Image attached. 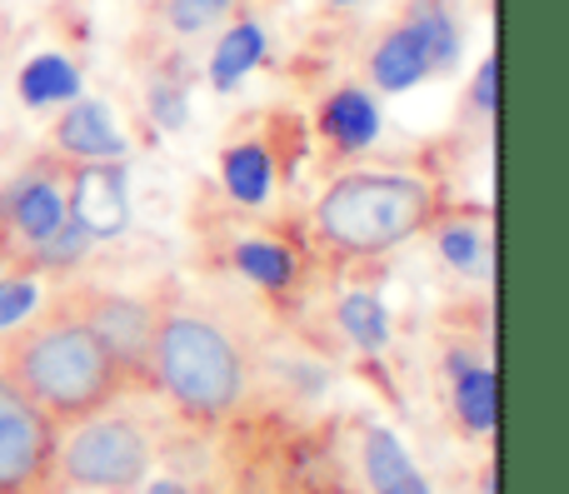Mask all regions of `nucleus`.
Masks as SVG:
<instances>
[{"label":"nucleus","instance_id":"nucleus-16","mask_svg":"<svg viewBox=\"0 0 569 494\" xmlns=\"http://www.w3.org/2000/svg\"><path fill=\"white\" fill-rule=\"evenodd\" d=\"M260 60H266V30H260V20H236L216 40V50H210V85L236 90Z\"/></svg>","mask_w":569,"mask_h":494},{"label":"nucleus","instance_id":"nucleus-10","mask_svg":"<svg viewBox=\"0 0 569 494\" xmlns=\"http://www.w3.org/2000/svg\"><path fill=\"white\" fill-rule=\"evenodd\" d=\"M320 135L340 155H360L380 140V100L365 85H340L320 100Z\"/></svg>","mask_w":569,"mask_h":494},{"label":"nucleus","instance_id":"nucleus-17","mask_svg":"<svg viewBox=\"0 0 569 494\" xmlns=\"http://www.w3.org/2000/svg\"><path fill=\"white\" fill-rule=\"evenodd\" d=\"M76 95H80V70L70 65L66 56H56V50L36 56L26 70H20V100H26L30 110L66 105V100H76Z\"/></svg>","mask_w":569,"mask_h":494},{"label":"nucleus","instance_id":"nucleus-11","mask_svg":"<svg viewBox=\"0 0 569 494\" xmlns=\"http://www.w3.org/2000/svg\"><path fill=\"white\" fill-rule=\"evenodd\" d=\"M430 75H435L430 56H425V46L415 40V30L405 26V20H400V26H390L380 40H375V50H370L375 90H385V95H405V90L425 85Z\"/></svg>","mask_w":569,"mask_h":494},{"label":"nucleus","instance_id":"nucleus-12","mask_svg":"<svg viewBox=\"0 0 569 494\" xmlns=\"http://www.w3.org/2000/svg\"><path fill=\"white\" fill-rule=\"evenodd\" d=\"M450 385H455V415H460V425L470 430V435H495V425H500V385H495V370L455 355Z\"/></svg>","mask_w":569,"mask_h":494},{"label":"nucleus","instance_id":"nucleus-21","mask_svg":"<svg viewBox=\"0 0 569 494\" xmlns=\"http://www.w3.org/2000/svg\"><path fill=\"white\" fill-rule=\"evenodd\" d=\"M90 245H96V240H90L86 230H80L76 220L66 215V225H60L56 235H50L46 245H40L36 255L26 260V270H70V265H80V260H86Z\"/></svg>","mask_w":569,"mask_h":494},{"label":"nucleus","instance_id":"nucleus-13","mask_svg":"<svg viewBox=\"0 0 569 494\" xmlns=\"http://www.w3.org/2000/svg\"><path fill=\"white\" fill-rule=\"evenodd\" d=\"M220 180H226V195L236 205H266L270 190H276V155H270L266 140H240L220 155Z\"/></svg>","mask_w":569,"mask_h":494},{"label":"nucleus","instance_id":"nucleus-14","mask_svg":"<svg viewBox=\"0 0 569 494\" xmlns=\"http://www.w3.org/2000/svg\"><path fill=\"white\" fill-rule=\"evenodd\" d=\"M365 480H370L375 494H430L415 460L405 455V445L380 425L365 430Z\"/></svg>","mask_w":569,"mask_h":494},{"label":"nucleus","instance_id":"nucleus-22","mask_svg":"<svg viewBox=\"0 0 569 494\" xmlns=\"http://www.w3.org/2000/svg\"><path fill=\"white\" fill-rule=\"evenodd\" d=\"M230 6H236V0H166V16L180 36H200V30L220 26V20L230 16Z\"/></svg>","mask_w":569,"mask_h":494},{"label":"nucleus","instance_id":"nucleus-3","mask_svg":"<svg viewBox=\"0 0 569 494\" xmlns=\"http://www.w3.org/2000/svg\"><path fill=\"white\" fill-rule=\"evenodd\" d=\"M150 385H160L190 420L236 415L246 400V355L220 320L196 310H160L150 340Z\"/></svg>","mask_w":569,"mask_h":494},{"label":"nucleus","instance_id":"nucleus-26","mask_svg":"<svg viewBox=\"0 0 569 494\" xmlns=\"http://www.w3.org/2000/svg\"><path fill=\"white\" fill-rule=\"evenodd\" d=\"M480 494H495V470H490V475L480 480Z\"/></svg>","mask_w":569,"mask_h":494},{"label":"nucleus","instance_id":"nucleus-29","mask_svg":"<svg viewBox=\"0 0 569 494\" xmlns=\"http://www.w3.org/2000/svg\"><path fill=\"white\" fill-rule=\"evenodd\" d=\"M196 494H210V490H196Z\"/></svg>","mask_w":569,"mask_h":494},{"label":"nucleus","instance_id":"nucleus-9","mask_svg":"<svg viewBox=\"0 0 569 494\" xmlns=\"http://www.w3.org/2000/svg\"><path fill=\"white\" fill-rule=\"evenodd\" d=\"M56 150L66 160H120L126 155V135L116 130V120H110V105L106 100H66V110H60L56 120Z\"/></svg>","mask_w":569,"mask_h":494},{"label":"nucleus","instance_id":"nucleus-23","mask_svg":"<svg viewBox=\"0 0 569 494\" xmlns=\"http://www.w3.org/2000/svg\"><path fill=\"white\" fill-rule=\"evenodd\" d=\"M150 115H156L160 130H180V125H186V115H190V110H186V85H180V80H176V85H170V80H160V85L150 90Z\"/></svg>","mask_w":569,"mask_h":494},{"label":"nucleus","instance_id":"nucleus-8","mask_svg":"<svg viewBox=\"0 0 569 494\" xmlns=\"http://www.w3.org/2000/svg\"><path fill=\"white\" fill-rule=\"evenodd\" d=\"M66 210L90 240H116L130 225V180L120 160H80L66 175Z\"/></svg>","mask_w":569,"mask_h":494},{"label":"nucleus","instance_id":"nucleus-18","mask_svg":"<svg viewBox=\"0 0 569 494\" xmlns=\"http://www.w3.org/2000/svg\"><path fill=\"white\" fill-rule=\"evenodd\" d=\"M435 245L465 275H490V240H485V230L475 220H445V225H435Z\"/></svg>","mask_w":569,"mask_h":494},{"label":"nucleus","instance_id":"nucleus-6","mask_svg":"<svg viewBox=\"0 0 569 494\" xmlns=\"http://www.w3.org/2000/svg\"><path fill=\"white\" fill-rule=\"evenodd\" d=\"M50 425L0 370V494H40L56 475V435Z\"/></svg>","mask_w":569,"mask_h":494},{"label":"nucleus","instance_id":"nucleus-15","mask_svg":"<svg viewBox=\"0 0 569 494\" xmlns=\"http://www.w3.org/2000/svg\"><path fill=\"white\" fill-rule=\"evenodd\" d=\"M405 26H410L415 40L425 46L435 75L460 65V26H455L450 0H410V6H405Z\"/></svg>","mask_w":569,"mask_h":494},{"label":"nucleus","instance_id":"nucleus-4","mask_svg":"<svg viewBox=\"0 0 569 494\" xmlns=\"http://www.w3.org/2000/svg\"><path fill=\"white\" fill-rule=\"evenodd\" d=\"M156 450L150 435L126 415H90L70 430V440L56 445V475L60 485L86 494H130L146 485Z\"/></svg>","mask_w":569,"mask_h":494},{"label":"nucleus","instance_id":"nucleus-27","mask_svg":"<svg viewBox=\"0 0 569 494\" xmlns=\"http://www.w3.org/2000/svg\"><path fill=\"white\" fill-rule=\"evenodd\" d=\"M156 494H190V490H180V485H160Z\"/></svg>","mask_w":569,"mask_h":494},{"label":"nucleus","instance_id":"nucleus-20","mask_svg":"<svg viewBox=\"0 0 569 494\" xmlns=\"http://www.w3.org/2000/svg\"><path fill=\"white\" fill-rule=\"evenodd\" d=\"M340 325H345V335L355 340L360 350H385V340H390V320H385V305L375 295H350L340 305Z\"/></svg>","mask_w":569,"mask_h":494},{"label":"nucleus","instance_id":"nucleus-5","mask_svg":"<svg viewBox=\"0 0 569 494\" xmlns=\"http://www.w3.org/2000/svg\"><path fill=\"white\" fill-rule=\"evenodd\" d=\"M66 170L40 160L0 185V270H26V260L66 225Z\"/></svg>","mask_w":569,"mask_h":494},{"label":"nucleus","instance_id":"nucleus-19","mask_svg":"<svg viewBox=\"0 0 569 494\" xmlns=\"http://www.w3.org/2000/svg\"><path fill=\"white\" fill-rule=\"evenodd\" d=\"M236 270L266 290H284L295 280V255L276 240H246V245H236Z\"/></svg>","mask_w":569,"mask_h":494},{"label":"nucleus","instance_id":"nucleus-7","mask_svg":"<svg viewBox=\"0 0 569 494\" xmlns=\"http://www.w3.org/2000/svg\"><path fill=\"white\" fill-rule=\"evenodd\" d=\"M66 305L96 330L100 345L126 370V380L150 385V340H156V320H160L156 305L120 295V290H70Z\"/></svg>","mask_w":569,"mask_h":494},{"label":"nucleus","instance_id":"nucleus-28","mask_svg":"<svg viewBox=\"0 0 569 494\" xmlns=\"http://www.w3.org/2000/svg\"><path fill=\"white\" fill-rule=\"evenodd\" d=\"M325 6H360V0H325Z\"/></svg>","mask_w":569,"mask_h":494},{"label":"nucleus","instance_id":"nucleus-24","mask_svg":"<svg viewBox=\"0 0 569 494\" xmlns=\"http://www.w3.org/2000/svg\"><path fill=\"white\" fill-rule=\"evenodd\" d=\"M495 100H500V56H485L470 85V110L475 115H495Z\"/></svg>","mask_w":569,"mask_h":494},{"label":"nucleus","instance_id":"nucleus-1","mask_svg":"<svg viewBox=\"0 0 569 494\" xmlns=\"http://www.w3.org/2000/svg\"><path fill=\"white\" fill-rule=\"evenodd\" d=\"M0 370L50 425H80V420L110 410V400L130 385L116 355L100 345V335L66 300H56L46 315L30 320L10 340Z\"/></svg>","mask_w":569,"mask_h":494},{"label":"nucleus","instance_id":"nucleus-2","mask_svg":"<svg viewBox=\"0 0 569 494\" xmlns=\"http://www.w3.org/2000/svg\"><path fill=\"white\" fill-rule=\"evenodd\" d=\"M440 215L430 180L405 170H355L315 200V235L340 255H385L425 235Z\"/></svg>","mask_w":569,"mask_h":494},{"label":"nucleus","instance_id":"nucleus-25","mask_svg":"<svg viewBox=\"0 0 569 494\" xmlns=\"http://www.w3.org/2000/svg\"><path fill=\"white\" fill-rule=\"evenodd\" d=\"M36 305V285L30 280H0V325H10V320H20L26 310Z\"/></svg>","mask_w":569,"mask_h":494}]
</instances>
